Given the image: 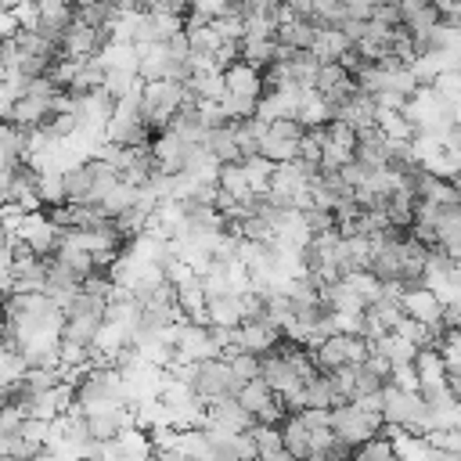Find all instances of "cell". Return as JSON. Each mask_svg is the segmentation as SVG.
Listing matches in <instances>:
<instances>
[{
  "label": "cell",
  "instance_id": "cell-6",
  "mask_svg": "<svg viewBox=\"0 0 461 461\" xmlns=\"http://www.w3.org/2000/svg\"><path fill=\"white\" fill-rule=\"evenodd\" d=\"M277 342H281V328L270 324V321H263V317L238 324V346L249 349V353H259L263 357V353L277 349Z\"/></svg>",
  "mask_w": 461,
  "mask_h": 461
},
{
  "label": "cell",
  "instance_id": "cell-1",
  "mask_svg": "<svg viewBox=\"0 0 461 461\" xmlns=\"http://www.w3.org/2000/svg\"><path fill=\"white\" fill-rule=\"evenodd\" d=\"M382 414H385V425H396V429H411V432L429 429V400L418 389H400V385L385 382L382 385Z\"/></svg>",
  "mask_w": 461,
  "mask_h": 461
},
{
  "label": "cell",
  "instance_id": "cell-15",
  "mask_svg": "<svg viewBox=\"0 0 461 461\" xmlns=\"http://www.w3.org/2000/svg\"><path fill=\"white\" fill-rule=\"evenodd\" d=\"M241 321H245V310H241V295L238 292L209 299V324H241Z\"/></svg>",
  "mask_w": 461,
  "mask_h": 461
},
{
  "label": "cell",
  "instance_id": "cell-8",
  "mask_svg": "<svg viewBox=\"0 0 461 461\" xmlns=\"http://www.w3.org/2000/svg\"><path fill=\"white\" fill-rule=\"evenodd\" d=\"M349 47H353V40H349L339 25H317V36H313V43H310V54H313L317 61H339Z\"/></svg>",
  "mask_w": 461,
  "mask_h": 461
},
{
  "label": "cell",
  "instance_id": "cell-21",
  "mask_svg": "<svg viewBox=\"0 0 461 461\" xmlns=\"http://www.w3.org/2000/svg\"><path fill=\"white\" fill-rule=\"evenodd\" d=\"M375 104H378V108L403 112V108H407V94H400V90H378V94H375Z\"/></svg>",
  "mask_w": 461,
  "mask_h": 461
},
{
  "label": "cell",
  "instance_id": "cell-14",
  "mask_svg": "<svg viewBox=\"0 0 461 461\" xmlns=\"http://www.w3.org/2000/svg\"><path fill=\"white\" fill-rule=\"evenodd\" d=\"M281 432H285V447L292 457H310V439H313V429L299 418V414H285L281 421Z\"/></svg>",
  "mask_w": 461,
  "mask_h": 461
},
{
  "label": "cell",
  "instance_id": "cell-12",
  "mask_svg": "<svg viewBox=\"0 0 461 461\" xmlns=\"http://www.w3.org/2000/svg\"><path fill=\"white\" fill-rule=\"evenodd\" d=\"M371 346L378 349V353H385L393 364H414V357H418V342L414 339H407V335H400V331H382L378 339H371Z\"/></svg>",
  "mask_w": 461,
  "mask_h": 461
},
{
  "label": "cell",
  "instance_id": "cell-20",
  "mask_svg": "<svg viewBox=\"0 0 461 461\" xmlns=\"http://www.w3.org/2000/svg\"><path fill=\"white\" fill-rule=\"evenodd\" d=\"M227 360H230V371H234L241 382L259 378V371H263V357H259V353H249V349H241V353H234V357H227Z\"/></svg>",
  "mask_w": 461,
  "mask_h": 461
},
{
  "label": "cell",
  "instance_id": "cell-7",
  "mask_svg": "<svg viewBox=\"0 0 461 461\" xmlns=\"http://www.w3.org/2000/svg\"><path fill=\"white\" fill-rule=\"evenodd\" d=\"M375 115H378L375 94L364 90V86H357V90L335 108V119H346L353 130H367V126H375Z\"/></svg>",
  "mask_w": 461,
  "mask_h": 461
},
{
  "label": "cell",
  "instance_id": "cell-2",
  "mask_svg": "<svg viewBox=\"0 0 461 461\" xmlns=\"http://www.w3.org/2000/svg\"><path fill=\"white\" fill-rule=\"evenodd\" d=\"M331 429L349 447H360L364 439H371L375 432L385 429V414L378 407H364L360 400H342L331 407Z\"/></svg>",
  "mask_w": 461,
  "mask_h": 461
},
{
  "label": "cell",
  "instance_id": "cell-22",
  "mask_svg": "<svg viewBox=\"0 0 461 461\" xmlns=\"http://www.w3.org/2000/svg\"><path fill=\"white\" fill-rule=\"evenodd\" d=\"M7 202H11V191H7L4 184H0V205H7Z\"/></svg>",
  "mask_w": 461,
  "mask_h": 461
},
{
  "label": "cell",
  "instance_id": "cell-18",
  "mask_svg": "<svg viewBox=\"0 0 461 461\" xmlns=\"http://www.w3.org/2000/svg\"><path fill=\"white\" fill-rule=\"evenodd\" d=\"M259 155H267L270 162H288L299 155V140L295 137H277V133H263Z\"/></svg>",
  "mask_w": 461,
  "mask_h": 461
},
{
  "label": "cell",
  "instance_id": "cell-16",
  "mask_svg": "<svg viewBox=\"0 0 461 461\" xmlns=\"http://www.w3.org/2000/svg\"><path fill=\"white\" fill-rule=\"evenodd\" d=\"M353 457H360V461H393L396 457V447H393V436L382 429V432H375L371 439H364L360 447H353Z\"/></svg>",
  "mask_w": 461,
  "mask_h": 461
},
{
  "label": "cell",
  "instance_id": "cell-9",
  "mask_svg": "<svg viewBox=\"0 0 461 461\" xmlns=\"http://www.w3.org/2000/svg\"><path fill=\"white\" fill-rule=\"evenodd\" d=\"M238 47H241V61L245 65H252V68H267L270 61H277V36H259V32H245L241 40H238Z\"/></svg>",
  "mask_w": 461,
  "mask_h": 461
},
{
  "label": "cell",
  "instance_id": "cell-4",
  "mask_svg": "<svg viewBox=\"0 0 461 461\" xmlns=\"http://www.w3.org/2000/svg\"><path fill=\"white\" fill-rule=\"evenodd\" d=\"M357 155V130L346 119H328V137L321 151V169H342Z\"/></svg>",
  "mask_w": 461,
  "mask_h": 461
},
{
  "label": "cell",
  "instance_id": "cell-11",
  "mask_svg": "<svg viewBox=\"0 0 461 461\" xmlns=\"http://www.w3.org/2000/svg\"><path fill=\"white\" fill-rule=\"evenodd\" d=\"M313 36H317V22H313V18H306V14H292L288 22H281V25H277V43L295 47V50H310Z\"/></svg>",
  "mask_w": 461,
  "mask_h": 461
},
{
  "label": "cell",
  "instance_id": "cell-19",
  "mask_svg": "<svg viewBox=\"0 0 461 461\" xmlns=\"http://www.w3.org/2000/svg\"><path fill=\"white\" fill-rule=\"evenodd\" d=\"M274 166H277V162H270L267 155H249V158H241V169H245V176H249V184H252V191H256V194H263V191H267Z\"/></svg>",
  "mask_w": 461,
  "mask_h": 461
},
{
  "label": "cell",
  "instance_id": "cell-10",
  "mask_svg": "<svg viewBox=\"0 0 461 461\" xmlns=\"http://www.w3.org/2000/svg\"><path fill=\"white\" fill-rule=\"evenodd\" d=\"M249 432H252V439H256V457H274V461L292 457L288 447H285L281 425H274V421H256Z\"/></svg>",
  "mask_w": 461,
  "mask_h": 461
},
{
  "label": "cell",
  "instance_id": "cell-13",
  "mask_svg": "<svg viewBox=\"0 0 461 461\" xmlns=\"http://www.w3.org/2000/svg\"><path fill=\"white\" fill-rule=\"evenodd\" d=\"M375 126H378L393 144H407V140L418 133V130H414V122L407 119V112H393V108H378Z\"/></svg>",
  "mask_w": 461,
  "mask_h": 461
},
{
  "label": "cell",
  "instance_id": "cell-5",
  "mask_svg": "<svg viewBox=\"0 0 461 461\" xmlns=\"http://www.w3.org/2000/svg\"><path fill=\"white\" fill-rule=\"evenodd\" d=\"M403 313L421 321V324H436V321H443V303L425 281L421 285H407L403 288Z\"/></svg>",
  "mask_w": 461,
  "mask_h": 461
},
{
  "label": "cell",
  "instance_id": "cell-17",
  "mask_svg": "<svg viewBox=\"0 0 461 461\" xmlns=\"http://www.w3.org/2000/svg\"><path fill=\"white\" fill-rule=\"evenodd\" d=\"M436 238H439L443 249L461 245V205L439 209V216H436Z\"/></svg>",
  "mask_w": 461,
  "mask_h": 461
},
{
  "label": "cell",
  "instance_id": "cell-3",
  "mask_svg": "<svg viewBox=\"0 0 461 461\" xmlns=\"http://www.w3.org/2000/svg\"><path fill=\"white\" fill-rule=\"evenodd\" d=\"M191 389H194L205 403H212V400H220V396H238L241 378L230 371V360H227V357H205V360L194 364Z\"/></svg>",
  "mask_w": 461,
  "mask_h": 461
}]
</instances>
